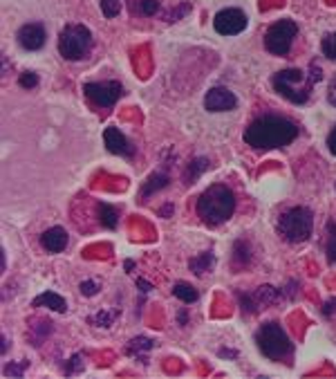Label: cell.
Returning <instances> with one entry per match:
<instances>
[{
	"label": "cell",
	"mask_w": 336,
	"mask_h": 379,
	"mask_svg": "<svg viewBox=\"0 0 336 379\" xmlns=\"http://www.w3.org/2000/svg\"><path fill=\"white\" fill-rule=\"evenodd\" d=\"M321 50H323V54L330 61H336V32L334 34H325V39L321 43Z\"/></svg>",
	"instance_id": "24"
},
{
	"label": "cell",
	"mask_w": 336,
	"mask_h": 379,
	"mask_svg": "<svg viewBox=\"0 0 336 379\" xmlns=\"http://www.w3.org/2000/svg\"><path fill=\"white\" fill-rule=\"evenodd\" d=\"M32 305H34V307H50V310H54V312H59V314L67 312L65 298L59 296V294H54V292H45V294L36 296V298L32 301Z\"/></svg>",
	"instance_id": "14"
},
{
	"label": "cell",
	"mask_w": 336,
	"mask_h": 379,
	"mask_svg": "<svg viewBox=\"0 0 336 379\" xmlns=\"http://www.w3.org/2000/svg\"><path fill=\"white\" fill-rule=\"evenodd\" d=\"M334 310H336V298H334V301H330V303L323 305V314H325V316H332Z\"/></svg>",
	"instance_id": "34"
},
{
	"label": "cell",
	"mask_w": 336,
	"mask_h": 379,
	"mask_svg": "<svg viewBox=\"0 0 336 379\" xmlns=\"http://www.w3.org/2000/svg\"><path fill=\"white\" fill-rule=\"evenodd\" d=\"M280 298V294H278V289H273V287H269V285H264V287H260L258 292L253 294V301H255V305H269V303H276Z\"/></svg>",
	"instance_id": "21"
},
{
	"label": "cell",
	"mask_w": 336,
	"mask_h": 379,
	"mask_svg": "<svg viewBox=\"0 0 336 379\" xmlns=\"http://www.w3.org/2000/svg\"><path fill=\"white\" fill-rule=\"evenodd\" d=\"M150 348H153V341H150V339H146V337H135L126 346V355H139V352L150 350Z\"/></svg>",
	"instance_id": "22"
},
{
	"label": "cell",
	"mask_w": 336,
	"mask_h": 379,
	"mask_svg": "<svg viewBox=\"0 0 336 379\" xmlns=\"http://www.w3.org/2000/svg\"><path fill=\"white\" fill-rule=\"evenodd\" d=\"M101 12L105 19H114L121 12V0H101Z\"/></svg>",
	"instance_id": "27"
},
{
	"label": "cell",
	"mask_w": 336,
	"mask_h": 379,
	"mask_svg": "<svg viewBox=\"0 0 336 379\" xmlns=\"http://www.w3.org/2000/svg\"><path fill=\"white\" fill-rule=\"evenodd\" d=\"M168 187V173H164V171H157V173H153L148 178V182L141 187V191H139V198H141V202H144L146 198H150L153 193H157V191H162V189H166Z\"/></svg>",
	"instance_id": "15"
},
{
	"label": "cell",
	"mask_w": 336,
	"mask_h": 379,
	"mask_svg": "<svg viewBox=\"0 0 336 379\" xmlns=\"http://www.w3.org/2000/svg\"><path fill=\"white\" fill-rule=\"evenodd\" d=\"M159 0H137V12L141 16H155L159 12Z\"/></svg>",
	"instance_id": "25"
},
{
	"label": "cell",
	"mask_w": 336,
	"mask_h": 379,
	"mask_svg": "<svg viewBox=\"0 0 336 379\" xmlns=\"http://www.w3.org/2000/svg\"><path fill=\"white\" fill-rule=\"evenodd\" d=\"M96 292H99V283H96V280H83L81 283V294L83 296H94Z\"/></svg>",
	"instance_id": "29"
},
{
	"label": "cell",
	"mask_w": 336,
	"mask_h": 379,
	"mask_svg": "<svg viewBox=\"0 0 336 379\" xmlns=\"http://www.w3.org/2000/svg\"><path fill=\"white\" fill-rule=\"evenodd\" d=\"M92 48V32L85 25L72 23L61 32L59 52L65 61H81Z\"/></svg>",
	"instance_id": "6"
},
{
	"label": "cell",
	"mask_w": 336,
	"mask_h": 379,
	"mask_svg": "<svg viewBox=\"0 0 336 379\" xmlns=\"http://www.w3.org/2000/svg\"><path fill=\"white\" fill-rule=\"evenodd\" d=\"M114 319H117V312H108V310H105V312H99V314L90 316L87 321L94 323V325H101V328H110Z\"/></svg>",
	"instance_id": "26"
},
{
	"label": "cell",
	"mask_w": 336,
	"mask_h": 379,
	"mask_svg": "<svg viewBox=\"0 0 336 379\" xmlns=\"http://www.w3.org/2000/svg\"><path fill=\"white\" fill-rule=\"evenodd\" d=\"M74 370H76V373H81V370H83V366H81V357H72V359H70V364H67V368H65V373L70 375V373H74Z\"/></svg>",
	"instance_id": "31"
},
{
	"label": "cell",
	"mask_w": 336,
	"mask_h": 379,
	"mask_svg": "<svg viewBox=\"0 0 336 379\" xmlns=\"http://www.w3.org/2000/svg\"><path fill=\"white\" fill-rule=\"evenodd\" d=\"M213 263H216V256H213V252H204V254H200V256L196 258H191L189 263V267L193 274H204V272H209L211 267H213Z\"/></svg>",
	"instance_id": "16"
},
{
	"label": "cell",
	"mask_w": 336,
	"mask_h": 379,
	"mask_svg": "<svg viewBox=\"0 0 336 379\" xmlns=\"http://www.w3.org/2000/svg\"><path fill=\"white\" fill-rule=\"evenodd\" d=\"M85 96L99 108H110L123 96V85L119 81H94L83 85Z\"/></svg>",
	"instance_id": "8"
},
{
	"label": "cell",
	"mask_w": 336,
	"mask_h": 379,
	"mask_svg": "<svg viewBox=\"0 0 336 379\" xmlns=\"http://www.w3.org/2000/svg\"><path fill=\"white\" fill-rule=\"evenodd\" d=\"M296 34H298V25L294 21L285 19V21L273 23L267 30V34H264V48H267L271 54L285 57L291 50V43H294Z\"/></svg>",
	"instance_id": "7"
},
{
	"label": "cell",
	"mask_w": 336,
	"mask_h": 379,
	"mask_svg": "<svg viewBox=\"0 0 336 379\" xmlns=\"http://www.w3.org/2000/svg\"><path fill=\"white\" fill-rule=\"evenodd\" d=\"M103 142H105V148H108V153H112V155H121V157L135 155V148H132V144L128 142V137L114 126H108L103 130Z\"/></svg>",
	"instance_id": "12"
},
{
	"label": "cell",
	"mask_w": 336,
	"mask_h": 379,
	"mask_svg": "<svg viewBox=\"0 0 336 379\" xmlns=\"http://www.w3.org/2000/svg\"><path fill=\"white\" fill-rule=\"evenodd\" d=\"M251 260H253V256H251L249 245H246L244 240L235 243V247H233V265L235 267H246Z\"/></svg>",
	"instance_id": "17"
},
{
	"label": "cell",
	"mask_w": 336,
	"mask_h": 379,
	"mask_svg": "<svg viewBox=\"0 0 336 379\" xmlns=\"http://www.w3.org/2000/svg\"><path fill=\"white\" fill-rule=\"evenodd\" d=\"M213 28L218 34H222V37H235V34L244 32L246 28V14L242 10H235V7H229V10L216 14Z\"/></svg>",
	"instance_id": "9"
},
{
	"label": "cell",
	"mask_w": 336,
	"mask_h": 379,
	"mask_svg": "<svg viewBox=\"0 0 336 379\" xmlns=\"http://www.w3.org/2000/svg\"><path fill=\"white\" fill-rule=\"evenodd\" d=\"M273 88L280 96H285L291 103H305L312 94V79H307L303 70H282L271 79Z\"/></svg>",
	"instance_id": "5"
},
{
	"label": "cell",
	"mask_w": 336,
	"mask_h": 379,
	"mask_svg": "<svg viewBox=\"0 0 336 379\" xmlns=\"http://www.w3.org/2000/svg\"><path fill=\"white\" fill-rule=\"evenodd\" d=\"M235 211V196L224 184H213L198 198V216L209 227L227 223Z\"/></svg>",
	"instance_id": "2"
},
{
	"label": "cell",
	"mask_w": 336,
	"mask_h": 379,
	"mask_svg": "<svg viewBox=\"0 0 336 379\" xmlns=\"http://www.w3.org/2000/svg\"><path fill=\"white\" fill-rule=\"evenodd\" d=\"M327 232H330V236H327V260L330 263H336V225L334 223H327Z\"/></svg>",
	"instance_id": "23"
},
{
	"label": "cell",
	"mask_w": 336,
	"mask_h": 379,
	"mask_svg": "<svg viewBox=\"0 0 336 379\" xmlns=\"http://www.w3.org/2000/svg\"><path fill=\"white\" fill-rule=\"evenodd\" d=\"M327 148H330L332 155H336V126L332 128V133L327 135Z\"/></svg>",
	"instance_id": "32"
},
{
	"label": "cell",
	"mask_w": 336,
	"mask_h": 379,
	"mask_svg": "<svg viewBox=\"0 0 336 379\" xmlns=\"http://www.w3.org/2000/svg\"><path fill=\"white\" fill-rule=\"evenodd\" d=\"M45 39H48V34L41 23H28L19 30V43H21V48L28 52L41 50L45 45Z\"/></svg>",
	"instance_id": "11"
},
{
	"label": "cell",
	"mask_w": 336,
	"mask_h": 379,
	"mask_svg": "<svg viewBox=\"0 0 336 379\" xmlns=\"http://www.w3.org/2000/svg\"><path fill=\"white\" fill-rule=\"evenodd\" d=\"M312 229H314V214L307 207L289 209L278 220V234L287 243H305L312 236Z\"/></svg>",
	"instance_id": "4"
},
{
	"label": "cell",
	"mask_w": 336,
	"mask_h": 379,
	"mask_svg": "<svg viewBox=\"0 0 336 379\" xmlns=\"http://www.w3.org/2000/svg\"><path fill=\"white\" fill-rule=\"evenodd\" d=\"M187 319H189L187 312H180V314H178V321H180V323H187Z\"/></svg>",
	"instance_id": "38"
},
{
	"label": "cell",
	"mask_w": 336,
	"mask_h": 379,
	"mask_svg": "<svg viewBox=\"0 0 336 379\" xmlns=\"http://www.w3.org/2000/svg\"><path fill=\"white\" fill-rule=\"evenodd\" d=\"M19 83H21V88H25V90H32V88L39 85V74L36 72H23Z\"/></svg>",
	"instance_id": "28"
},
{
	"label": "cell",
	"mask_w": 336,
	"mask_h": 379,
	"mask_svg": "<svg viewBox=\"0 0 336 379\" xmlns=\"http://www.w3.org/2000/svg\"><path fill=\"white\" fill-rule=\"evenodd\" d=\"M255 343L262 355L273 361H285L294 352V343L278 323H262L260 330L255 332Z\"/></svg>",
	"instance_id": "3"
},
{
	"label": "cell",
	"mask_w": 336,
	"mask_h": 379,
	"mask_svg": "<svg viewBox=\"0 0 336 379\" xmlns=\"http://www.w3.org/2000/svg\"><path fill=\"white\" fill-rule=\"evenodd\" d=\"M137 285H139V289H141V292H144V294H148L150 289H153V285H150L148 280H144V278H139V280H137Z\"/></svg>",
	"instance_id": "35"
},
{
	"label": "cell",
	"mask_w": 336,
	"mask_h": 379,
	"mask_svg": "<svg viewBox=\"0 0 336 379\" xmlns=\"http://www.w3.org/2000/svg\"><path fill=\"white\" fill-rule=\"evenodd\" d=\"M41 245L45 247L50 254H59L67 247V232L63 227H52L41 236Z\"/></svg>",
	"instance_id": "13"
},
{
	"label": "cell",
	"mask_w": 336,
	"mask_h": 379,
	"mask_svg": "<svg viewBox=\"0 0 336 379\" xmlns=\"http://www.w3.org/2000/svg\"><path fill=\"white\" fill-rule=\"evenodd\" d=\"M173 294L180 298V301H184V303H196L198 301V289L193 287V285H189V283H175V287H173Z\"/></svg>",
	"instance_id": "20"
},
{
	"label": "cell",
	"mask_w": 336,
	"mask_h": 379,
	"mask_svg": "<svg viewBox=\"0 0 336 379\" xmlns=\"http://www.w3.org/2000/svg\"><path fill=\"white\" fill-rule=\"evenodd\" d=\"M159 216H164V218H171L173 216V205H166L159 209Z\"/></svg>",
	"instance_id": "36"
},
{
	"label": "cell",
	"mask_w": 336,
	"mask_h": 379,
	"mask_svg": "<svg viewBox=\"0 0 336 379\" xmlns=\"http://www.w3.org/2000/svg\"><path fill=\"white\" fill-rule=\"evenodd\" d=\"M123 267H126V272H130V269H135V263H132V260H126V263H123Z\"/></svg>",
	"instance_id": "37"
},
{
	"label": "cell",
	"mask_w": 336,
	"mask_h": 379,
	"mask_svg": "<svg viewBox=\"0 0 336 379\" xmlns=\"http://www.w3.org/2000/svg\"><path fill=\"white\" fill-rule=\"evenodd\" d=\"M25 368H28V361H25V364H10V366H5V375H7V377L23 375Z\"/></svg>",
	"instance_id": "30"
},
{
	"label": "cell",
	"mask_w": 336,
	"mask_h": 379,
	"mask_svg": "<svg viewBox=\"0 0 336 379\" xmlns=\"http://www.w3.org/2000/svg\"><path fill=\"white\" fill-rule=\"evenodd\" d=\"M99 220H101V225L105 229H114L119 223V216H117V209L110 207V205H105V202H101L99 205Z\"/></svg>",
	"instance_id": "19"
},
{
	"label": "cell",
	"mask_w": 336,
	"mask_h": 379,
	"mask_svg": "<svg viewBox=\"0 0 336 379\" xmlns=\"http://www.w3.org/2000/svg\"><path fill=\"white\" fill-rule=\"evenodd\" d=\"M207 169H209V160H207V157H200V160L196 157V160H193L191 164H187V184L196 182Z\"/></svg>",
	"instance_id": "18"
},
{
	"label": "cell",
	"mask_w": 336,
	"mask_h": 379,
	"mask_svg": "<svg viewBox=\"0 0 336 379\" xmlns=\"http://www.w3.org/2000/svg\"><path fill=\"white\" fill-rule=\"evenodd\" d=\"M298 137V126L287 117L278 114H262L253 119L249 128L244 130V142L258 148V151H271V148H282L291 144Z\"/></svg>",
	"instance_id": "1"
},
{
	"label": "cell",
	"mask_w": 336,
	"mask_h": 379,
	"mask_svg": "<svg viewBox=\"0 0 336 379\" xmlns=\"http://www.w3.org/2000/svg\"><path fill=\"white\" fill-rule=\"evenodd\" d=\"M327 99H330V103H332V105H336V79H334L332 85H330V92H327Z\"/></svg>",
	"instance_id": "33"
},
{
	"label": "cell",
	"mask_w": 336,
	"mask_h": 379,
	"mask_svg": "<svg viewBox=\"0 0 336 379\" xmlns=\"http://www.w3.org/2000/svg\"><path fill=\"white\" fill-rule=\"evenodd\" d=\"M235 94L231 90H227V88L218 85V88H211L204 96V108L209 112H227V110H233L235 108Z\"/></svg>",
	"instance_id": "10"
}]
</instances>
